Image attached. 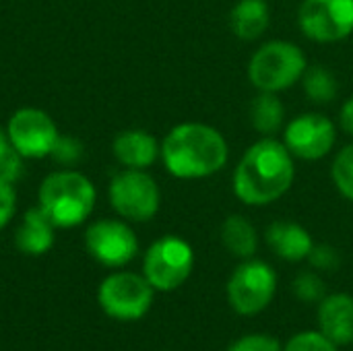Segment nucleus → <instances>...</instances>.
<instances>
[{"mask_svg":"<svg viewBox=\"0 0 353 351\" xmlns=\"http://www.w3.org/2000/svg\"><path fill=\"white\" fill-rule=\"evenodd\" d=\"M294 155L285 143L265 137L252 143L234 170V194L248 207H265L279 201L294 184Z\"/></svg>","mask_w":353,"mask_h":351,"instance_id":"obj_1","label":"nucleus"},{"mask_svg":"<svg viewBox=\"0 0 353 351\" xmlns=\"http://www.w3.org/2000/svg\"><path fill=\"white\" fill-rule=\"evenodd\" d=\"M159 157L174 178L201 180L225 168L230 147L217 128L203 122H182L161 141Z\"/></svg>","mask_w":353,"mask_h":351,"instance_id":"obj_2","label":"nucleus"},{"mask_svg":"<svg viewBox=\"0 0 353 351\" xmlns=\"http://www.w3.org/2000/svg\"><path fill=\"white\" fill-rule=\"evenodd\" d=\"M97 203L95 184L77 170H56L48 174L37 190V207L56 228H77L85 223Z\"/></svg>","mask_w":353,"mask_h":351,"instance_id":"obj_3","label":"nucleus"},{"mask_svg":"<svg viewBox=\"0 0 353 351\" xmlns=\"http://www.w3.org/2000/svg\"><path fill=\"white\" fill-rule=\"evenodd\" d=\"M308 68L300 46L283 39L263 43L248 62V81L267 93H279L302 81Z\"/></svg>","mask_w":353,"mask_h":351,"instance_id":"obj_4","label":"nucleus"},{"mask_svg":"<svg viewBox=\"0 0 353 351\" xmlns=\"http://www.w3.org/2000/svg\"><path fill=\"white\" fill-rule=\"evenodd\" d=\"M108 199L122 219L143 223L157 215L161 190L155 178L145 170H122L110 180Z\"/></svg>","mask_w":353,"mask_h":351,"instance_id":"obj_5","label":"nucleus"},{"mask_svg":"<svg viewBox=\"0 0 353 351\" xmlns=\"http://www.w3.org/2000/svg\"><path fill=\"white\" fill-rule=\"evenodd\" d=\"M194 267V250L180 236L155 240L143 259V275L157 292H174L186 283Z\"/></svg>","mask_w":353,"mask_h":351,"instance_id":"obj_6","label":"nucleus"},{"mask_svg":"<svg viewBox=\"0 0 353 351\" xmlns=\"http://www.w3.org/2000/svg\"><path fill=\"white\" fill-rule=\"evenodd\" d=\"M277 275L271 265L256 259H246L238 265L228 281V302L236 314H261L275 298Z\"/></svg>","mask_w":353,"mask_h":351,"instance_id":"obj_7","label":"nucleus"},{"mask_svg":"<svg viewBox=\"0 0 353 351\" xmlns=\"http://www.w3.org/2000/svg\"><path fill=\"white\" fill-rule=\"evenodd\" d=\"M155 290L145 279L130 271H118L108 275L99 290L97 302L103 312L116 321H139L143 319L153 304Z\"/></svg>","mask_w":353,"mask_h":351,"instance_id":"obj_8","label":"nucleus"},{"mask_svg":"<svg viewBox=\"0 0 353 351\" xmlns=\"http://www.w3.org/2000/svg\"><path fill=\"white\" fill-rule=\"evenodd\" d=\"M6 134L23 159H43L60 137L52 116L39 108H19L6 122Z\"/></svg>","mask_w":353,"mask_h":351,"instance_id":"obj_9","label":"nucleus"},{"mask_svg":"<svg viewBox=\"0 0 353 351\" xmlns=\"http://www.w3.org/2000/svg\"><path fill=\"white\" fill-rule=\"evenodd\" d=\"M85 248L99 265L118 269L139 254V238L126 219H97L85 230Z\"/></svg>","mask_w":353,"mask_h":351,"instance_id":"obj_10","label":"nucleus"},{"mask_svg":"<svg viewBox=\"0 0 353 351\" xmlns=\"http://www.w3.org/2000/svg\"><path fill=\"white\" fill-rule=\"evenodd\" d=\"M298 25L312 41H341L353 33V0H304Z\"/></svg>","mask_w":353,"mask_h":351,"instance_id":"obj_11","label":"nucleus"},{"mask_svg":"<svg viewBox=\"0 0 353 351\" xmlns=\"http://www.w3.org/2000/svg\"><path fill=\"white\" fill-rule=\"evenodd\" d=\"M283 143L298 159L316 161L327 157L337 143V128L331 118L319 112L300 114L283 130Z\"/></svg>","mask_w":353,"mask_h":351,"instance_id":"obj_12","label":"nucleus"},{"mask_svg":"<svg viewBox=\"0 0 353 351\" xmlns=\"http://www.w3.org/2000/svg\"><path fill=\"white\" fill-rule=\"evenodd\" d=\"M319 331L337 348L353 343V298L331 294L319 302Z\"/></svg>","mask_w":353,"mask_h":351,"instance_id":"obj_13","label":"nucleus"},{"mask_svg":"<svg viewBox=\"0 0 353 351\" xmlns=\"http://www.w3.org/2000/svg\"><path fill=\"white\" fill-rule=\"evenodd\" d=\"M112 153L116 161L126 170H147L161 155V145L151 132L130 128L116 134L112 143Z\"/></svg>","mask_w":353,"mask_h":351,"instance_id":"obj_14","label":"nucleus"},{"mask_svg":"<svg viewBox=\"0 0 353 351\" xmlns=\"http://www.w3.org/2000/svg\"><path fill=\"white\" fill-rule=\"evenodd\" d=\"M265 240L269 248L288 263H300L308 259L314 246L308 230L296 221H273L265 232Z\"/></svg>","mask_w":353,"mask_h":351,"instance_id":"obj_15","label":"nucleus"},{"mask_svg":"<svg viewBox=\"0 0 353 351\" xmlns=\"http://www.w3.org/2000/svg\"><path fill=\"white\" fill-rule=\"evenodd\" d=\"M56 230L58 228L48 219V215L39 207H33L25 211L14 232V244L23 254H29V257L46 254L54 246Z\"/></svg>","mask_w":353,"mask_h":351,"instance_id":"obj_16","label":"nucleus"},{"mask_svg":"<svg viewBox=\"0 0 353 351\" xmlns=\"http://www.w3.org/2000/svg\"><path fill=\"white\" fill-rule=\"evenodd\" d=\"M230 25L236 37L254 41L271 25V8L265 0H240L230 12Z\"/></svg>","mask_w":353,"mask_h":351,"instance_id":"obj_17","label":"nucleus"},{"mask_svg":"<svg viewBox=\"0 0 353 351\" xmlns=\"http://www.w3.org/2000/svg\"><path fill=\"white\" fill-rule=\"evenodd\" d=\"M221 242L232 257L246 261L259 248V234L244 215H230L221 225Z\"/></svg>","mask_w":353,"mask_h":351,"instance_id":"obj_18","label":"nucleus"},{"mask_svg":"<svg viewBox=\"0 0 353 351\" xmlns=\"http://www.w3.org/2000/svg\"><path fill=\"white\" fill-rule=\"evenodd\" d=\"M285 118V108L277 93L261 91L252 103H250V124L256 132L265 137H273L281 126Z\"/></svg>","mask_w":353,"mask_h":351,"instance_id":"obj_19","label":"nucleus"},{"mask_svg":"<svg viewBox=\"0 0 353 351\" xmlns=\"http://www.w3.org/2000/svg\"><path fill=\"white\" fill-rule=\"evenodd\" d=\"M302 87L314 103H331L337 97V81L325 66H308L302 77Z\"/></svg>","mask_w":353,"mask_h":351,"instance_id":"obj_20","label":"nucleus"},{"mask_svg":"<svg viewBox=\"0 0 353 351\" xmlns=\"http://www.w3.org/2000/svg\"><path fill=\"white\" fill-rule=\"evenodd\" d=\"M331 176L337 190L353 203V143L337 153L331 168Z\"/></svg>","mask_w":353,"mask_h":351,"instance_id":"obj_21","label":"nucleus"},{"mask_svg":"<svg viewBox=\"0 0 353 351\" xmlns=\"http://www.w3.org/2000/svg\"><path fill=\"white\" fill-rule=\"evenodd\" d=\"M23 157L17 153V149L12 147L6 128H0V180L6 182H17L23 176Z\"/></svg>","mask_w":353,"mask_h":351,"instance_id":"obj_22","label":"nucleus"},{"mask_svg":"<svg viewBox=\"0 0 353 351\" xmlns=\"http://www.w3.org/2000/svg\"><path fill=\"white\" fill-rule=\"evenodd\" d=\"M283 351H339V348L321 331H302L283 345Z\"/></svg>","mask_w":353,"mask_h":351,"instance_id":"obj_23","label":"nucleus"},{"mask_svg":"<svg viewBox=\"0 0 353 351\" xmlns=\"http://www.w3.org/2000/svg\"><path fill=\"white\" fill-rule=\"evenodd\" d=\"M294 294L302 302H321L327 296L325 294V281L312 271L300 273L294 279Z\"/></svg>","mask_w":353,"mask_h":351,"instance_id":"obj_24","label":"nucleus"},{"mask_svg":"<svg viewBox=\"0 0 353 351\" xmlns=\"http://www.w3.org/2000/svg\"><path fill=\"white\" fill-rule=\"evenodd\" d=\"M50 157H54V161L62 166H74L83 157V143L70 134H60Z\"/></svg>","mask_w":353,"mask_h":351,"instance_id":"obj_25","label":"nucleus"},{"mask_svg":"<svg viewBox=\"0 0 353 351\" xmlns=\"http://www.w3.org/2000/svg\"><path fill=\"white\" fill-rule=\"evenodd\" d=\"M228 351H283L277 337L265 335V333H250L240 339H236Z\"/></svg>","mask_w":353,"mask_h":351,"instance_id":"obj_26","label":"nucleus"},{"mask_svg":"<svg viewBox=\"0 0 353 351\" xmlns=\"http://www.w3.org/2000/svg\"><path fill=\"white\" fill-rule=\"evenodd\" d=\"M17 213V190L12 182L0 180V230H4Z\"/></svg>","mask_w":353,"mask_h":351,"instance_id":"obj_27","label":"nucleus"},{"mask_svg":"<svg viewBox=\"0 0 353 351\" xmlns=\"http://www.w3.org/2000/svg\"><path fill=\"white\" fill-rule=\"evenodd\" d=\"M308 261L319 271H333L339 265V254L329 244H314L308 254Z\"/></svg>","mask_w":353,"mask_h":351,"instance_id":"obj_28","label":"nucleus"},{"mask_svg":"<svg viewBox=\"0 0 353 351\" xmlns=\"http://www.w3.org/2000/svg\"><path fill=\"white\" fill-rule=\"evenodd\" d=\"M339 122H341V128L352 134L353 137V97H350L343 108H341V114H339Z\"/></svg>","mask_w":353,"mask_h":351,"instance_id":"obj_29","label":"nucleus"}]
</instances>
